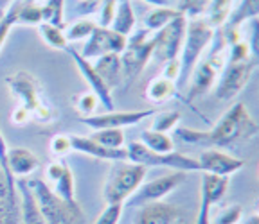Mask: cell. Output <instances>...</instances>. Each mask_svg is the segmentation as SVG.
Returning a JSON list of instances; mask_svg holds the SVG:
<instances>
[{
	"label": "cell",
	"instance_id": "1",
	"mask_svg": "<svg viewBox=\"0 0 259 224\" xmlns=\"http://www.w3.org/2000/svg\"><path fill=\"white\" fill-rule=\"evenodd\" d=\"M257 133V122L252 119L243 102H236L234 106H231L209 131H198L191 128L175 129V135L184 144L202 145V147H232L239 142L252 140Z\"/></svg>",
	"mask_w": 259,
	"mask_h": 224
},
{
	"label": "cell",
	"instance_id": "2",
	"mask_svg": "<svg viewBox=\"0 0 259 224\" xmlns=\"http://www.w3.org/2000/svg\"><path fill=\"white\" fill-rule=\"evenodd\" d=\"M6 84H8L9 92L20 99L22 108L31 113V120L38 124H51L56 119L53 106L47 102L44 90L34 76H31L25 70H20V72H15L6 77Z\"/></svg>",
	"mask_w": 259,
	"mask_h": 224
},
{
	"label": "cell",
	"instance_id": "3",
	"mask_svg": "<svg viewBox=\"0 0 259 224\" xmlns=\"http://www.w3.org/2000/svg\"><path fill=\"white\" fill-rule=\"evenodd\" d=\"M214 29L207 24L205 18H187L186 36H184L182 50H180V76L177 79V88L184 90L191 77L193 68L196 67L200 56L210 45Z\"/></svg>",
	"mask_w": 259,
	"mask_h": 224
},
{
	"label": "cell",
	"instance_id": "4",
	"mask_svg": "<svg viewBox=\"0 0 259 224\" xmlns=\"http://www.w3.org/2000/svg\"><path fill=\"white\" fill-rule=\"evenodd\" d=\"M148 174V167L134 161H115L110 169L105 185V201L106 203H124L132 194L139 188Z\"/></svg>",
	"mask_w": 259,
	"mask_h": 224
},
{
	"label": "cell",
	"instance_id": "5",
	"mask_svg": "<svg viewBox=\"0 0 259 224\" xmlns=\"http://www.w3.org/2000/svg\"><path fill=\"white\" fill-rule=\"evenodd\" d=\"M128 161L141 163L144 167H167L175 171L184 172H198L200 163L196 158L186 156L182 152H155L150 147H146L142 142H130L128 147Z\"/></svg>",
	"mask_w": 259,
	"mask_h": 224
},
{
	"label": "cell",
	"instance_id": "6",
	"mask_svg": "<svg viewBox=\"0 0 259 224\" xmlns=\"http://www.w3.org/2000/svg\"><path fill=\"white\" fill-rule=\"evenodd\" d=\"M27 183L32 188V192H34V197L38 201V206H40V212L44 215L45 222L67 224L83 222L85 220V217L74 212L44 180H27Z\"/></svg>",
	"mask_w": 259,
	"mask_h": 224
},
{
	"label": "cell",
	"instance_id": "7",
	"mask_svg": "<svg viewBox=\"0 0 259 224\" xmlns=\"http://www.w3.org/2000/svg\"><path fill=\"white\" fill-rule=\"evenodd\" d=\"M186 25H187L186 15H180L175 20H171L166 27L158 29L157 34L153 36L155 47H153V54H151V58L157 63H166V61L175 60V58L180 56L184 36H186Z\"/></svg>",
	"mask_w": 259,
	"mask_h": 224
},
{
	"label": "cell",
	"instance_id": "8",
	"mask_svg": "<svg viewBox=\"0 0 259 224\" xmlns=\"http://www.w3.org/2000/svg\"><path fill=\"white\" fill-rule=\"evenodd\" d=\"M186 174L184 171H177L171 172V174H166V176H160L153 181H148V183H141L139 188L135 190L128 199L124 201V206L128 208H139L142 204L151 203V201H160L171 194L177 187L186 181Z\"/></svg>",
	"mask_w": 259,
	"mask_h": 224
},
{
	"label": "cell",
	"instance_id": "9",
	"mask_svg": "<svg viewBox=\"0 0 259 224\" xmlns=\"http://www.w3.org/2000/svg\"><path fill=\"white\" fill-rule=\"evenodd\" d=\"M257 61L255 58L247 61H239V63H227L223 67V72L220 76V81L216 84L214 95L220 100H231L245 88V84L250 81L254 74Z\"/></svg>",
	"mask_w": 259,
	"mask_h": 224
},
{
	"label": "cell",
	"instance_id": "10",
	"mask_svg": "<svg viewBox=\"0 0 259 224\" xmlns=\"http://www.w3.org/2000/svg\"><path fill=\"white\" fill-rule=\"evenodd\" d=\"M153 47H155L153 38H148L144 41H137V43L126 41L124 50L121 52L122 83H124V88H128L130 84L141 76V72L144 70L148 61L151 60Z\"/></svg>",
	"mask_w": 259,
	"mask_h": 224
},
{
	"label": "cell",
	"instance_id": "11",
	"mask_svg": "<svg viewBox=\"0 0 259 224\" xmlns=\"http://www.w3.org/2000/svg\"><path fill=\"white\" fill-rule=\"evenodd\" d=\"M126 47V36L115 32L110 27H99L97 25L94 32L87 38V43L83 47L81 56L87 60H94V58L105 56V54L115 52L121 54Z\"/></svg>",
	"mask_w": 259,
	"mask_h": 224
},
{
	"label": "cell",
	"instance_id": "12",
	"mask_svg": "<svg viewBox=\"0 0 259 224\" xmlns=\"http://www.w3.org/2000/svg\"><path fill=\"white\" fill-rule=\"evenodd\" d=\"M158 109H134V111H106L101 115H89L81 117V122L92 129H103V128H128V126H135L142 120L150 119L157 113Z\"/></svg>",
	"mask_w": 259,
	"mask_h": 224
},
{
	"label": "cell",
	"instance_id": "13",
	"mask_svg": "<svg viewBox=\"0 0 259 224\" xmlns=\"http://www.w3.org/2000/svg\"><path fill=\"white\" fill-rule=\"evenodd\" d=\"M65 52L69 54V56L74 60L77 70L81 72L83 79L89 83L90 90L97 95V99H99V102H101L103 108H105L106 111L115 109V106H113V99H112V90L106 86L105 81L101 79V76L96 72V68H94V65L90 63V60L83 58L81 56V52H77L76 48H72V47H67L65 48Z\"/></svg>",
	"mask_w": 259,
	"mask_h": 224
},
{
	"label": "cell",
	"instance_id": "14",
	"mask_svg": "<svg viewBox=\"0 0 259 224\" xmlns=\"http://www.w3.org/2000/svg\"><path fill=\"white\" fill-rule=\"evenodd\" d=\"M227 188H229V176H218V174H210L203 172L202 176V196H200V213L196 222L207 224L210 220V210L214 204L222 201L225 196Z\"/></svg>",
	"mask_w": 259,
	"mask_h": 224
},
{
	"label": "cell",
	"instance_id": "15",
	"mask_svg": "<svg viewBox=\"0 0 259 224\" xmlns=\"http://www.w3.org/2000/svg\"><path fill=\"white\" fill-rule=\"evenodd\" d=\"M135 222L137 224H175L182 222V210L175 204L164 203V201H151L142 206H139Z\"/></svg>",
	"mask_w": 259,
	"mask_h": 224
},
{
	"label": "cell",
	"instance_id": "16",
	"mask_svg": "<svg viewBox=\"0 0 259 224\" xmlns=\"http://www.w3.org/2000/svg\"><path fill=\"white\" fill-rule=\"evenodd\" d=\"M200 171L218 174V176H232L245 167V160H239L231 154L218 151V149H207L198 158Z\"/></svg>",
	"mask_w": 259,
	"mask_h": 224
},
{
	"label": "cell",
	"instance_id": "17",
	"mask_svg": "<svg viewBox=\"0 0 259 224\" xmlns=\"http://www.w3.org/2000/svg\"><path fill=\"white\" fill-rule=\"evenodd\" d=\"M70 144H72V151L83 152L89 156L99 158V160H108V161H124L128 160V151L122 147L112 149L105 147L99 142H96L90 136H79V135H69Z\"/></svg>",
	"mask_w": 259,
	"mask_h": 224
},
{
	"label": "cell",
	"instance_id": "18",
	"mask_svg": "<svg viewBox=\"0 0 259 224\" xmlns=\"http://www.w3.org/2000/svg\"><path fill=\"white\" fill-rule=\"evenodd\" d=\"M146 99L151 100L153 104H164V102H167L169 99H178L182 100L184 104H187L191 109H193L194 113H198L200 117H202L205 122H209V120L205 119V117L202 115V113L198 111V109L194 108L193 102H189V100L186 99V97L180 93V90L177 88V84H175V81H169L166 79V77H155V79H151L150 83H148V86H146Z\"/></svg>",
	"mask_w": 259,
	"mask_h": 224
},
{
	"label": "cell",
	"instance_id": "19",
	"mask_svg": "<svg viewBox=\"0 0 259 224\" xmlns=\"http://www.w3.org/2000/svg\"><path fill=\"white\" fill-rule=\"evenodd\" d=\"M16 192L20 196V220L24 222H45L38 201L25 178L16 180Z\"/></svg>",
	"mask_w": 259,
	"mask_h": 224
},
{
	"label": "cell",
	"instance_id": "20",
	"mask_svg": "<svg viewBox=\"0 0 259 224\" xmlns=\"http://www.w3.org/2000/svg\"><path fill=\"white\" fill-rule=\"evenodd\" d=\"M216 76H218V72H216L207 61L196 63V67L193 68V72H191V77H189L191 86H189V92H187L186 99L189 100V102H193L196 97L209 92V90L212 88V84H214Z\"/></svg>",
	"mask_w": 259,
	"mask_h": 224
},
{
	"label": "cell",
	"instance_id": "21",
	"mask_svg": "<svg viewBox=\"0 0 259 224\" xmlns=\"http://www.w3.org/2000/svg\"><path fill=\"white\" fill-rule=\"evenodd\" d=\"M96 72L101 76L105 84L110 90L119 86L122 83V65H121V54L110 52L105 56L97 58V63L94 65Z\"/></svg>",
	"mask_w": 259,
	"mask_h": 224
},
{
	"label": "cell",
	"instance_id": "22",
	"mask_svg": "<svg viewBox=\"0 0 259 224\" xmlns=\"http://www.w3.org/2000/svg\"><path fill=\"white\" fill-rule=\"evenodd\" d=\"M8 160H9V167H11V172L15 174V178H25L40 167V160L36 158V154L25 147L9 149Z\"/></svg>",
	"mask_w": 259,
	"mask_h": 224
},
{
	"label": "cell",
	"instance_id": "23",
	"mask_svg": "<svg viewBox=\"0 0 259 224\" xmlns=\"http://www.w3.org/2000/svg\"><path fill=\"white\" fill-rule=\"evenodd\" d=\"M54 185V192L58 194V196L61 197V199L65 201V203L69 204L70 208L74 210L76 213H79V215H83V212H81V206L77 204V199H76V190H74V176H72V171L69 169V165L65 163L63 171H61V174L56 178V180L53 181Z\"/></svg>",
	"mask_w": 259,
	"mask_h": 224
},
{
	"label": "cell",
	"instance_id": "24",
	"mask_svg": "<svg viewBox=\"0 0 259 224\" xmlns=\"http://www.w3.org/2000/svg\"><path fill=\"white\" fill-rule=\"evenodd\" d=\"M110 29H113L115 32L128 36L130 32H134L135 29V13L132 8V0H117L115 6V15Z\"/></svg>",
	"mask_w": 259,
	"mask_h": 224
},
{
	"label": "cell",
	"instance_id": "25",
	"mask_svg": "<svg viewBox=\"0 0 259 224\" xmlns=\"http://www.w3.org/2000/svg\"><path fill=\"white\" fill-rule=\"evenodd\" d=\"M259 15V0H241L234 9H231L225 27H241V24L248 22L250 18H257Z\"/></svg>",
	"mask_w": 259,
	"mask_h": 224
},
{
	"label": "cell",
	"instance_id": "26",
	"mask_svg": "<svg viewBox=\"0 0 259 224\" xmlns=\"http://www.w3.org/2000/svg\"><path fill=\"white\" fill-rule=\"evenodd\" d=\"M18 213H20V206L11 201L8 180H6L4 171L0 167V222H15V220H20Z\"/></svg>",
	"mask_w": 259,
	"mask_h": 224
},
{
	"label": "cell",
	"instance_id": "27",
	"mask_svg": "<svg viewBox=\"0 0 259 224\" xmlns=\"http://www.w3.org/2000/svg\"><path fill=\"white\" fill-rule=\"evenodd\" d=\"M184 15L180 9L169 8V6H164V8H157L150 13V15L144 18V27L151 32H157L158 29L166 27L171 20H175L177 16Z\"/></svg>",
	"mask_w": 259,
	"mask_h": 224
},
{
	"label": "cell",
	"instance_id": "28",
	"mask_svg": "<svg viewBox=\"0 0 259 224\" xmlns=\"http://www.w3.org/2000/svg\"><path fill=\"white\" fill-rule=\"evenodd\" d=\"M141 142L150 147L155 152H171L175 151V142L167 133L153 131V129H146L141 135Z\"/></svg>",
	"mask_w": 259,
	"mask_h": 224
},
{
	"label": "cell",
	"instance_id": "29",
	"mask_svg": "<svg viewBox=\"0 0 259 224\" xmlns=\"http://www.w3.org/2000/svg\"><path fill=\"white\" fill-rule=\"evenodd\" d=\"M36 27H38V32H40L41 40L51 48L65 50V48L69 47V41L65 38V29L58 27V25H53V24H45V22H41Z\"/></svg>",
	"mask_w": 259,
	"mask_h": 224
},
{
	"label": "cell",
	"instance_id": "30",
	"mask_svg": "<svg viewBox=\"0 0 259 224\" xmlns=\"http://www.w3.org/2000/svg\"><path fill=\"white\" fill-rule=\"evenodd\" d=\"M8 152H9L8 142H6L4 135H2V131H0V167H2V171H4V174H6V180H8L11 201L20 206V201H18V192H16V178H15V174L11 172V167H9Z\"/></svg>",
	"mask_w": 259,
	"mask_h": 224
},
{
	"label": "cell",
	"instance_id": "31",
	"mask_svg": "<svg viewBox=\"0 0 259 224\" xmlns=\"http://www.w3.org/2000/svg\"><path fill=\"white\" fill-rule=\"evenodd\" d=\"M96 142H99L105 147L119 149L124 145V131L121 128H103V129H94L90 135Z\"/></svg>",
	"mask_w": 259,
	"mask_h": 224
},
{
	"label": "cell",
	"instance_id": "32",
	"mask_svg": "<svg viewBox=\"0 0 259 224\" xmlns=\"http://www.w3.org/2000/svg\"><path fill=\"white\" fill-rule=\"evenodd\" d=\"M65 0H45V4H41V16H44L45 24H53L58 27L65 29L67 24L63 20L65 15Z\"/></svg>",
	"mask_w": 259,
	"mask_h": 224
},
{
	"label": "cell",
	"instance_id": "33",
	"mask_svg": "<svg viewBox=\"0 0 259 224\" xmlns=\"http://www.w3.org/2000/svg\"><path fill=\"white\" fill-rule=\"evenodd\" d=\"M41 22H44V16H41V4L40 2L20 0V9H18V25H40Z\"/></svg>",
	"mask_w": 259,
	"mask_h": 224
},
{
	"label": "cell",
	"instance_id": "34",
	"mask_svg": "<svg viewBox=\"0 0 259 224\" xmlns=\"http://www.w3.org/2000/svg\"><path fill=\"white\" fill-rule=\"evenodd\" d=\"M96 27H97L96 22L89 20V18H83V20H77V22H74V24L65 27V38H67L69 43L70 41L85 40V38H89L90 34H92Z\"/></svg>",
	"mask_w": 259,
	"mask_h": 224
},
{
	"label": "cell",
	"instance_id": "35",
	"mask_svg": "<svg viewBox=\"0 0 259 224\" xmlns=\"http://www.w3.org/2000/svg\"><path fill=\"white\" fill-rule=\"evenodd\" d=\"M18 9H20V0H15L13 4L8 6L2 20H0V48L8 40V34L13 29V25H18Z\"/></svg>",
	"mask_w": 259,
	"mask_h": 224
},
{
	"label": "cell",
	"instance_id": "36",
	"mask_svg": "<svg viewBox=\"0 0 259 224\" xmlns=\"http://www.w3.org/2000/svg\"><path fill=\"white\" fill-rule=\"evenodd\" d=\"M153 124L151 129L153 131H160V133H169L173 128H177L178 120H180V111H162V113H155Z\"/></svg>",
	"mask_w": 259,
	"mask_h": 224
},
{
	"label": "cell",
	"instance_id": "37",
	"mask_svg": "<svg viewBox=\"0 0 259 224\" xmlns=\"http://www.w3.org/2000/svg\"><path fill=\"white\" fill-rule=\"evenodd\" d=\"M74 106H76V109L81 113V117H89V115H94L96 108L99 106V99H97L96 93L90 90V92L79 93V95L74 97Z\"/></svg>",
	"mask_w": 259,
	"mask_h": 224
},
{
	"label": "cell",
	"instance_id": "38",
	"mask_svg": "<svg viewBox=\"0 0 259 224\" xmlns=\"http://www.w3.org/2000/svg\"><path fill=\"white\" fill-rule=\"evenodd\" d=\"M231 50L227 54V63H239V61H247L255 58L250 50V45H248L247 40H239L236 43L229 45Z\"/></svg>",
	"mask_w": 259,
	"mask_h": 224
},
{
	"label": "cell",
	"instance_id": "39",
	"mask_svg": "<svg viewBox=\"0 0 259 224\" xmlns=\"http://www.w3.org/2000/svg\"><path fill=\"white\" fill-rule=\"evenodd\" d=\"M122 208H124V203H108L105 210H103L96 219V224H115L121 220Z\"/></svg>",
	"mask_w": 259,
	"mask_h": 224
},
{
	"label": "cell",
	"instance_id": "40",
	"mask_svg": "<svg viewBox=\"0 0 259 224\" xmlns=\"http://www.w3.org/2000/svg\"><path fill=\"white\" fill-rule=\"evenodd\" d=\"M70 151H72V144H70V136L69 135L53 136V140H51V152H53L54 156L63 158V156H67Z\"/></svg>",
	"mask_w": 259,
	"mask_h": 224
},
{
	"label": "cell",
	"instance_id": "41",
	"mask_svg": "<svg viewBox=\"0 0 259 224\" xmlns=\"http://www.w3.org/2000/svg\"><path fill=\"white\" fill-rule=\"evenodd\" d=\"M115 6H117V0H103L101 8H99V22L97 25L99 27H110L113 20V15H115Z\"/></svg>",
	"mask_w": 259,
	"mask_h": 224
},
{
	"label": "cell",
	"instance_id": "42",
	"mask_svg": "<svg viewBox=\"0 0 259 224\" xmlns=\"http://www.w3.org/2000/svg\"><path fill=\"white\" fill-rule=\"evenodd\" d=\"M243 215V208L239 204H231V206H227V208L222 210L218 217H216V222L220 224H236L241 220Z\"/></svg>",
	"mask_w": 259,
	"mask_h": 224
},
{
	"label": "cell",
	"instance_id": "43",
	"mask_svg": "<svg viewBox=\"0 0 259 224\" xmlns=\"http://www.w3.org/2000/svg\"><path fill=\"white\" fill-rule=\"evenodd\" d=\"M103 0H81L79 4L74 8V16H89L99 11Z\"/></svg>",
	"mask_w": 259,
	"mask_h": 224
},
{
	"label": "cell",
	"instance_id": "44",
	"mask_svg": "<svg viewBox=\"0 0 259 224\" xmlns=\"http://www.w3.org/2000/svg\"><path fill=\"white\" fill-rule=\"evenodd\" d=\"M178 76H180V61H178V58L166 61V63H164V68H162V77H166V79H169V81H175V84H177Z\"/></svg>",
	"mask_w": 259,
	"mask_h": 224
},
{
	"label": "cell",
	"instance_id": "45",
	"mask_svg": "<svg viewBox=\"0 0 259 224\" xmlns=\"http://www.w3.org/2000/svg\"><path fill=\"white\" fill-rule=\"evenodd\" d=\"M11 122L15 126H25L27 122H31V113L25 108H22V106H18V108L11 113Z\"/></svg>",
	"mask_w": 259,
	"mask_h": 224
},
{
	"label": "cell",
	"instance_id": "46",
	"mask_svg": "<svg viewBox=\"0 0 259 224\" xmlns=\"http://www.w3.org/2000/svg\"><path fill=\"white\" fill-rule=\"evenodd\" d=\"M148 4L157 6V8H164V6H169V0H144Z\"/></svg>",
	"mask_w": 259,
	"mask_h": 224
},
{
	"label": "cell",
	"instance_id": "47",
	"mask_svg": "<svg viewBox=\"0 0 259 224\" xmlns=\"http://www.w3.org/2000/svg\"><path fill=\"white\" fill-rule=\"evenodd\" d=\"M9 2H11V0H0V9H8Z\"/></svg>",
	"mask_w": 259,
	"mask_h": 224
},
{
	"label": "cell",
	"instance_id": "48",
	"mask_svg": "<svg viewBox=\"0 0 259 224\" xmlns=\"http://www.w3.org/2000/svg\"><path fill=\"white\" fill-rule=\"evenodd\" d=\"M29 2H40V0H29Z\"/></svg>",
	"mask_w": 259,
	"mask_h": 224
}]
</instances>
